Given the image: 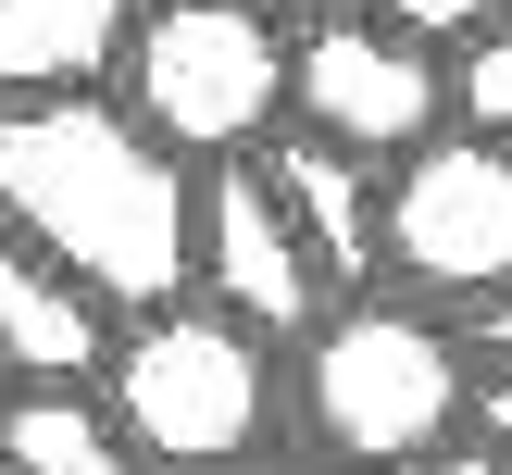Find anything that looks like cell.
Returning a JSON list of instances; mask_svg holds the SVG:
<instances>
[{"label": "cell", "mask_w": 512, "mask_h": 475, "mask_svg": "<svg viewBox=\"0 0 512 475\" xmlns=\"http://www.w3.org/2000/svg\"><path fill=\"white\" fill-rule=\"evenodd\" d=\"M200 300L238 313L250 338H313V325L338 313V288H325L313 238L288 225L275 175H238V163L200 175Z\"/></svg>", "instance_id": "obj_7"}, {"label": "cell", "mask_w": 512, "mask_h": 475, "mask_svg": "<svg viewBox=\"0 0 512 475\" xmlns=\"http://www.w3.org/2000/svg\"><path fill=\"white\" fill-rule=\"evenodd\" d=\"M300 475H363V463H300Z\"/></svg>", "instance_id": "obj_17"}, {"label": "cell", "mask_w": 512, "mask_h": 475, "mask_svg": "<svg viewBox=\"0 0 512 475\" xmlns=\"http://www.w3.org/2000/svg\"><path fill=\"white\" fill-rule=\"evenodd\" d=\"M0 225L125 325L200 288V163H175L100 88L0 100Z\"/></svg>", "instance_id": "obj_1"}, {"label": "cell", "mask_w": 512, "mask_h": 475, "mask_svg": "<svg viewBox=\"0 0 512 475\" xmlns=\"http://www.w3.org/2000/svg\"><path fill=\"white\" fill-rule=\"evenodd\" d=\"M388 275L425 300H500L512 288V150L500 138H425L388 163Z\"/></svg>", "instance_id": "obj_5"}, {"label": "cell", "mask_w": 512, "mask_h": 475, "mask_svg": "<svg viewBox=\"0 0 512 475\" xmlns=\"http://www.w3.org/2000/svg\"><path fill=\"white\" fill-rule=\"evenodd\" d=\"M263 175H275V200H288V225L313 238L325 288H350V300H363V275L388 263V175H363V150H325V138L275 150Z\"/></svg>", "instance_id": "obj_9"}, {"label": "cell", "mask_w": 512, "mask_h": 475, "mask_svg": "<svg viewBox=\"0 0 512 475\" xmlns=\"http://www.w3.org/2000/svg\"><path fill=\"white\" fill-rule=\"evenodd\" d=\"M125 113L200 175L238 163L300 113V25L250 0H150V25L125 38Z\"/></svg>", "instance_id": "obj_4"}, {"label": "cell", "mask_w": 512, "mask_h": 475, "mask_svg": "<svg viewBox=\"0 0 512 475\" xmlns=\"http://www.w3.org/2000/svg\"><path fill=\"white\" fill-rule=\"evenodd\" d=\"M363 13H375V25H400V38H425V50H438V38H488V25L512 13V0H363Z\"/></svg>", "instance_id": "obj_13"}, {"label": "cell", "mask_w": 512, "mask_h": 475, "mask_svg": "<svg viewBox=\"0 0 512 475\" xmlns=\"http://www.w3.org/2000/svg\"><path fill=\"white\" fill-rule=\"evenodd\" d=\"M475 438H488V450L512 438V375H488V388H475Z\"/></svg>", "instance_id": "obj_15"}, {"label": "cell", "mask_w": 512, "mask_h": 475, "mask_svg": "<svg viewBox=\"0 0 512 475\" xmlns=\"http://www.w3.org/2000/svg\"><path fill=\"white\" fill-rule=\"evenodd\" d=\"M425 475H512V463H500V450H488V438H475V425H463V438H450V450H438V463H425Z\"/></svg>", "instance_id": "obj_14"}, {"label": "cell", "mask_w": 512, "mask_h": 475, "mask_svg": "<svg viewBox=\"0 0 512 475\" xmlns=\"http://www.w3.org/2000/svg\"><path fill=\"white\" fill-rule=\"evenodd\" d=\"M250 13H275V25H313V13H325V0H250Z\"/></svg>", "instance_id": "obj_16"}, {"label": "cell", "mask_w": 512, "mask_h": 475, "mask_svg": "<svg viewBox=\"0 0 512 475\" xmlns=\"http://www.w3.org/2000/svg\"><path fill=\"white\" fill-rule=\"evenodd\" d=\"M100 400L125 413V438H138L150 475H238L275 438V413H288V375H275V350L238 313L175 300V313H138L113 338Z\"/></svg>", "instance_id": "obj_3"}, {"label": "cell", "mask_w": 512, "mask_h": 475, "mask_svg": "<svg viewBox=\"0 0 512 475\" xmlns=\"http://www.w3.org/2000/svg\"><path fill=\"white\" fill-rule=\"evenodd\" d=\"M0 400H13V375H0Z\"/></svg>", "instance_id": "obj_18"}, {"label": "cell", "mask_w": 512, "mask_h": 475, "mask_svg": "<svg viewBox=\"0 0 512 475\" xmlns=\"http://www.w3.org/2000/svg\"><path fill=\"white\" fill-rule=\"evenodd\" d=\"M450 113H463V138H500L512 150V25L463 38V63H450Z\"/></svg>", "instance_id": "obj_12"}, {"label": "cell", "mask_w": 512, "mask_h": 475, "mask_svg": "<svg viewBox=\"0 0 512 475\" xmlns=\"http://www.w3.org/2000/svg\"><path fill=\"white\" fill-rule=\"evenodd\" d=\"M100 363H113V313L0 225V375L13 388H100Z\"/></svg>", "instance_id": "obj_8"}, {"label": "cell", "mask_w": 512, "mask_h": 475, "mask_svg": "<svg viewBox=\"0 0 512 475\" xmlns=\"http://www.w3.org/2000/svg\"><path fill=\"white\" fill-rule=\"evenodd\" d=\"M150 0H0V100H63L125 63Z\"/></svg>", "instance_id": "obj_10"}, {"label": "cell", "mask_w": 512, "mask_h": 475, "mask_svg": "<svg viewBox=\"0 0 512 475\" xmlns=\"http://www.w3.org/2000/svg\"><path fill=\"white\" fill-rule=\"evenodd\" d=\"M288 413L313 425V463L400 475L475 425V375H463V338L425 325L413 300H338L288 363Z\"/></svg>", "instance_id": "obj_2"}, {"label": "cell", "mask_w": 512, "mask_h": 475, "mask_svg": "<svg viewBox=\"0 0 512 475\" xmlns=\"http://www.w3.org/2000/svg\"><path fill=\"white\" fill-rule=\"evenodd\" d=\"M0 475H150L100 388H13L0 400Z\"/></svg>", "instance_id": "obj_11"}, {"label": "cell", "mask_w": 512, "mask_h": 475, "mask_svg": "<svg viewBox=\"0 0 512 475\" xmlns=\"http://www.w3.org/2000/svg\"><path fill=\"white\" fill-rule=\"evenodd\" d=\"M450 113V75L425 38H400V25L375 13H313L300 25V125H313L325 150H363V163H413L425 138H438Z\"/></svg>", "instance_id": "obj_6"}]
</instances>
